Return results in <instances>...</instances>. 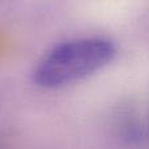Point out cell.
I'll list each match as a JSON object with an SVG mask.
<instances>
[{"label": "cell", "instance_id": "1", "mask_svg": "<svg viewBox=\"0 0 149 149\" xmlns=\"http://www.w3.org/2000/svg\"><path fill=\"white\" fill-rule=\"evenodd\" d=\"M118 58L113 38L90 34L65 39L49 49L33 70V82L47 90L80 84L109 68Z\"/></svg>", "mask_w": 149, "mask_h": 149}, {"label": "cell", "instance_id": "2", "mask_svg": "<svg viewBox=\"0 0 149 149\" xmlns=\"http://www.w3.org/2000/svg\"><path fill=\"white\" fill-rule=\"evenodd\" d=\"M111 127H113L114 137L124 145H134L140 139V134H141L140 128L147 131V126L145 124L140 126L137 118L135 116V113L131 110H122L116 113L114 115Z\"/></svg>", "mask_w": 149, "mask_h": 149}, {"label": "cell", "instance_id": "3", "mask_svg": "<svg viewBox=\"0 0 149 149\" xmlns=\"http://www.w3.org/2000/svg\"><path fill=\"white\" fill-rule=\"evenodd\" d=\"M145 126H147V136L149 137V109H148L147 118H145Z\"/></svg>", "mask_w": 149, "mask_h": 149}]
</instances>
